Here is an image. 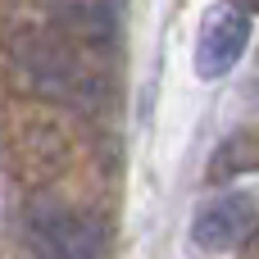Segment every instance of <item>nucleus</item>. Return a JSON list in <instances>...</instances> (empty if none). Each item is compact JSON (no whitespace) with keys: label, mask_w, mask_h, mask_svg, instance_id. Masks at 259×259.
Instances as JSON below:
<instances>
[{"label":"nucleus","mask_w":259,"mask_h":259,"mask_svg":"<svg viewBox=\"0 0 259 259\" xmlns=\"http://www.w3.org/2000/svg\"><path fill=\"white\" fill-rule=\"evenodd\" d=\"M18 64L27 68V77L55 96V100H68V105H96L105 96V82L100 73L82 59V50L68 41V36H55V32H27L18 41Z\"/></svg>","instance_id":"1"},{"label":"nucleus","mask_w":259,"mask_h":259,"mask_svg":"<svg viewBox=\"0 0 259 259\" xmlns=\"http://www.w3.org/2000/svg\"><path fill=\"white\" fill-rule=\"evenodd\" d=\"M23 223H27V241L36 259H100L91 223L55 196H36Z\"/></svg>","instance_id":"2"},{"label":"nucleus","mask_w":259,"mask_h":259,"mask_svg":"<svg viewBox=\"0 0 259 259\" xmlns=\"http://www.w3.org/2000/svg\"><path fill=\"white\" fill-rule=\"evenodd\" d=\"M250 46V14L237 5H214L200 23L196 36V73L200 77H223L237 68V59Z\"/></svg>","instance_id":"3"},{"label":"nucleus","mask_w":259,"mask_h":259,"mask_svg":"<svg viewBox=\"0 0 259 259\" xmlns=\"http://www.w3.org/2000/svg\"><path fill=\"white\" fill-rule=\"evenodd\" d=\"M255 223H259V200L250 191H228V196H214L196 209L191 241L205 250H232L255 232Z\"/></svg>","instance_id":"4"},{"label":"nucleus","mask_w":259,"mask_h":259,"mask_svg":"<svg viewBox=\"0 0 259 259\" xmlns=\"http://www.w3.org/2000/svg\"><path fill=\"white\" fill-rule=\"evenodd\" d=\"M59 27L68 36H77L82 46H105V41H114V9L105 0H64Z\"/></svg>","instance_id":"5"},{"label":"nucleus","mask_w":259,"mask_h":259,"mask_svg":"<svg viewBox=\"0 0 259 259\" xmlns=\"http://www.w3.org/2000/svg\"><path fill=\"white\" fill-rule=\"evenodd\" d=\"M259 168V132H237L219 146V155L209 159V178L214 182H228L237 173H250Z\"/></svg>","instance_id":"6"},{"label":"nucleus","mask_w":259,"mask_h":259,"mask_svg":"<svg viewBox=\"0 0 259 259\" xmlns=\"http://www.w3.org/2000/svg\"><path fill=\"white\" fill-rule=\"evenodd\" d=\"M250 5H255V9H259V0H250Z\"/></svg>","instance_id":"7"}]
</instances>
